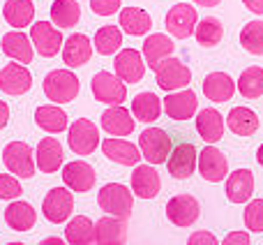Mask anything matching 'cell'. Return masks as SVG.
I'll return each instance as SVG.
<instances>
[{
    "instance_id": "obj_1",
    "label": "cell",
    "mask_w": 263,
    "mask_h": 245,
    "mask_svg": "<svg viewBox=\"0 0 263 245\" xmlns=\"http://www.w3.org/2000/svg\"><path fill=\"white\" fill-rule=\"evenodd\" d=\"M44 95L55 104L74 102L79 95V79L69 69H51L44 77Z\"/></svg>"
},
{
    "instance_id": "obj_2",
    "label": "cell",
    "mask_w": 263,
    "mask_h": 245,
    "mask_svg": "<svg viewBox=\"0 0 263 245\" xmlns=\"http://www.w3.org/2000/svg\"><path fill=\"white\" fill-rule=\"evenodd\" d=\"M97 204L104 213L127 220L132 215V208H134V192L120 183H106L97 195Z\"/></svg>"
},
{
    "instance_id": "obj_3",
    "label": "cell",
    "mask_w": 263,
    "mask_h": 245,
    "mask_svg": "<svg viewBox=\"0 0 263 245\" xmlns=\"http://www.w3.org/2000/svg\"><path fill=\"white\" fill-rule=\"evenodd\" d=\"M155 72V81L162 91L173 93V91H182V88L190 86L192 81V69L187 67L185 63H180L178 58H164L162 63H157V67L153 69Z\"/></svg>"
},
{
    "instance_id": "obj_4",
    "label": "cell",
    "mask_w": 263,
    "mask_h": 245,
    "mask_svg": "<svg viewBox=\"0 0 263 245\" xmlns=\"http://www.w3.org/2000/svg\"><path fill=\"white\" fill-rule=\"evenodd\" d=\"M139 150L148 164H162L171 155V136L162 127H148L139 136Z\"/></svg>"
},
{
    "instance_id": "obj_5",
    "label": "cell",
    "mask_w": 263,
    "mask_h": 245,
    "mask_svg": "<svg viewBox=\"0 0 263 245\" xmlns=\"http://www.w3.org/2000/svg\"><path fill=\"white\" fill-rule=\"evenodd\" d=\"M92 95L97 102L109 107H118L127 100V86L123 79H118L111 72H97L92 77Z\"/></svg>"
},
{
    "instance_id": "obj_6",
    "label": "cell",
    "mask_w": 263,
    "mask_h": 245,
    "mask_svg": "<svg viewBox=\"0 0 263 245\" xmlns=\"http://www.w3.org/2000/svg\"><path fill=\"white\" fill-rule=\"evenodd\" d=\"M3 162L9 169V173H16L18 178H32L35 176V153L30 146L23 141H12L3 150Z\"/></svg>"
},
{
    "instance_id": "obj_7",
    "label": "cell",
    "mask_w": 263,
    "mask_h": 245,
    "mask_svg": "<svg viewBox=\"0 0 263 245\" xmlns=\"http://www.w3.org/2000/svg\"><path fill=\"white\" fill-rule=\"evenodd\" d=\"M67 144L77 155H90L100 146V130H97V125L92 120L79 118L77 122L69 125Z\"/></svg>"
},
{
    "instance_id": "obj_8",
    "label": "cell",
    "mask_w": 263,
    "mask_h": 245,
    "mask_svg": "<svg viewBox=\"0 0 263 245\" xmlns=\"http://www.w3.org/2000/svg\"><path fill=\"white\" fill-rule=\"evenodd\" d=\"M30 42L40 56L53 58L63 49V32L49 21H37L30 23Z\"/></svg>"
},
{
    "instance_id": "obj_9",
    "label": "cell",
    "mask_w": 263,
    "mask_h": 245,
    "mask_svg": "<svg viewBox=\"0 0 263 245\" xmlns=\"http://www.w3.org/2000/svg\"><path fill=\"white\" fill-rule=\"evenodd\" d=\"M201 215V204L192 195H176L166 204V218L176 227H192Z\"/></svg>"
},
{
    "instance_id": "obj_10",
    "label": "cell",
    "mask_w": 263,
    "mask_h": 245,
    "mask_svg": "<svg viewBox=\"0 0 263 245\" xmlns=\"http://www.w3.org/2000/svg\"><path fill=\"white\" fill-rule=\"evenodd\" d=\"M42 211H44V218L49 222L63 224L65 220H69L74 211V195L67 187H53L42 201Z\"/></svg>"
},
{
    "instance_id": "obj_11",
    "label": "cell",
    "mask_w": 263,
    "mask_h": 245,
    "mask_svg": "<svg viewBox=\"0 0 263 245\" xmlns=\"http://www.w3.org/2000/svg\"><path fill=\"white\" fill-rule=\"evenodd\" d=\"M199 23V14H196V7L187 3H178L173 5L166 12V30L171 32L178 40H185V37L194 35V28Z\"/></svg>"
},
{
    "instance_id": "obj_12",
    "label": "cell",
    "mask_w": 263,
    "mask_h": 245,
    "mask_svg": "<svg viewBox=\"0 0 263 245\" xmlns=\"http://www.w3.org/2000/svg\"><path fill=\"white\" fill-rule=\"evenodd\" d=\"M116 77L123 79L125 83H139L145 74V58L136 49H123L114 58Z\"/></svg>"
},
{
    "instance_id": "obj_13",
    "label": "cell",
    "mask_w": 263,
    "mask_h": 245,
    "mask_svg": "<svg viewBox=\"0 0 263 245\" xmlns=\"http://www.w3.org/2000/svg\"><path fill=\"white\" fill-rule=\"evenodd\" d=\"M32 86V74L28 72L26 65L21 63H7L0 69V91L5 95H23Z\"/></svg>"
},
{
    "instance_id": "obj_14",
    "label": "cell",
    "mask_w": 263,
    "mask_h": 245,
    "mask_svg": "<svg viewBox=\"0 0 263 245\" xmlns=\"http://www.w3.org/2000/svg\"><path fill=\"white\" fill-rule=\"evenodd\" d=\"M196 162H199V155H196V148L192 144H178L176 148L171 150L166 160V167H168V173L178 181H185L194 173L196 169Z\"/></svg>"
},
{
    "instance_id": "obj_15",
    "label": "cell",
    "mask_w": 263,
    "mask_h": 245,
    "mask_svg": "<svg viewBox=\"0 0 263 245\" xmlns=\"http://www.w3.org/2000/svg\"><path fill=\"white\" fill-rule=\"evenodd\" d=\"M196 107H199V100H196V93L194 91H173L164 97V111L171 120H187L196 114Z\"/></svg>"
},
{
    "instance_id": "obj_16",
    "label": "cell",
    "mask_w": 263,
    "mask_h": 245,
    "mask_svg": "<svg viewBox=\"0 0 263 245\" xmlns=\"http://www.w3.org/2000/svg\"><path fill=\"white\" fill-rule=\"evenodd\" d=\"M199 173L208 183H219L227 178L229 173V162L227 155L219 153L215 146H205L199 153Z\"/></svg>"
},
{
    "instance_id": "obj_17",
    "label": "cell",
    "mask_w": 263,
    "mask_h": 245,
    "mask_svg": "<svg viewBox=\"0 0 263 245\" xmlns=\"http://www.w3.org/2000/svg\"><path fill=\"white\" fill-rule=\"evenodd\" d=\"M95 169L83 160H74L63 167V183L72 192H88L95 185Z\"/></svg>"
},
{
    "instance_id": "obj_18",
    "label": "cell",
    "mask_w": 263,
    "mask_h": 245,
    "mask_svg": "<svg viewBox=\"0 0 263 245\" xmlns=\"http://www.w3.org/2000/svg\"><path fill=\"white\" fill-rule=\"evenodd\" d=\"M159 190H162V181L153 164H136V169L132 171V192L141 199H155Z\"/></svg>"
},
{
    "instance_id": "obj_19",
    "label": "cell",
    "mask_w": 263,
    "mask_h": 245,
    "mask_svg": "<svg viewBox=\"0 0 263 245\" xmlns=\"http://www.w3.org/2000/svg\"><path fill=\"white\" fill-rule=\"evenodd\" d=\"M92 58V42L83 32H74L63 42V63L67 67H81Z\"/></svg>"
},
{
    "instance_id": "obj_20",
    "label": "cell",
    "mask_w": 263,
    "mask_h": 245,
    "mask_svg": "<svg viewBox=\"0 0 263 245\" xmlns=\"http://www.w3.org/2000/svg\"><path fill=\"white\" fill-rule=\"evenodd\" d=\"M254 195V173L250 169H236L227 176V199L231 204H247Z\"/></svg>"
},
{
    "instance_id": "obj_21",
    "label": "cell",
    "mask_w": 263,
    "mask_h": 245,
    "mask_svg": "<svg viewBox=\"0 0 263 245\" xmlns=\"http://www.w3.org/2000/svg\"><path fill=\"white\" fill-rule=\"evenodd\" d=\"M102 150H104V155L111 160V162L123 164V167H136V164H139V160L143 157V155H141V150L136 148L132 141L118 139V136L102 141Z\"/></svg>"
},
{
    "instance_id": "obj_22",
    "label": "cell",
    "mask_w": 263,
    "mask_h": 245,
    "mask_svg": "<svg viewBox=\"0 0 263 245\" xmlns=\"http://www.w3.org/2000/svg\"><path fill=\"white\" fill-rule=\"evenodd\" d=\"M35 164L44 173H55L58 171V169L63 167V146H60V141L53 139V136H44V139L37 144Z\"/></svg>"
},
{
    "instance_id": "obj_23",
    "label": "cell",
    "mask_w": 263,
    "mask_h": 245,
    "mask_svg": "<svg viewBox=\"0 0 263 245\" xmlns=\"http://www.w3.org/2000/svg\"><path fill=\"white\" fill-rule=\"evenodd\" d=\"M127 241V224L123 218H102L95 224V243L97 245H125Z\"/></svg>"
},
{
    "instance_id": "obj_24",
    "label": "cell",
    "mask_w": 263,
    "mask_h": 245,
    "mask_svg": "<svg viewBox=\"0 0 263 245\" xmlns=\"http://www.w3.org/2000/svg\"><path fill=\"white\" fill-rule=\"evenodd\" d=\"M196 132L205 144H217L224 136V116L213 107H205L196 116Z\"/></svg>"
},
{
    "instance_id": "obj_25",
    "label": "cell",
    "mask_w": 263,
    "mask_h": 245,
    "mask_svg": "<svg viewBox=\"0 0 263 245\" xmlns=\"http://www.w3.org/2000/svg\"><path fill=\"white\" fill-rule=\"evenodd\" d=\"M236 93V81L227 72H210L203 81V95L215 104L229 102Z\"/></svg>"
},
{
    "instance_id": "obj_26",
    "label": "cell",
    "mask_w": 263,
    "mask_h": 245,
    "mask_svg": "<svg viewBox=\"0 0 263 245\" xmlns=\"http://www.w3.org/2000/svg\"><path fill=\"white\" fill-rule=\"evenodd\" d=\"M102 130L109 132L111 136H127L134 132V118L123 104L109 107L102 114Z\"/></svg>"
},
{
    "instance_id": "obj_27",
    "label": "cell",
    "mask_w": 263,
    "mask_h": 245,
    "mask_svg": "<svg viewBox=\"0 0 263 245\" xmlns=\"http://www.w3.org/2000/svg\"><path fill=\"white\" fill-rule=\"evenodd\" d=\"M0 46H3L5 54H7L9 58H14L16 63H21V65L32 63V56H35L32 42H30V37H26L21 30L7 32V35L0 40Z\"/></svg>"
},
{
    "instance_id": "obj_28",
    "label": "cell",
    "mask_w": 263,
    "mask_h": 245,
    "mask_svg": "<svg viewBox=\"0 0 263 245\" xmlns=\"http://www.w3.org/2000/svg\"><path fill=\"white\" fill-rule=\"evenodd\" d=\"M153 28V19L145 9L141 7H125L120 9V30L127 32L132 37H139V35H145L150 32Z\"/></svg>"
},
{
    "instance_id": "obj_29",
    "label": "cell",
    "mask_w": 263,
    "mask_h": 245,
    "mask_svg": "<svg viewBox=\"0 0 263 245\" xmlns=\"http://www.w3.org/2000/svg\"><path fill=\"white\" fill-rule=\"evenodd\" d=\"M5 222L7 227H12L14 232H28V229L35 227L37 222V211L32 208L26 201H14L7 206L5 211Z\"/></svg>"
},
{
    "instance_id": "obj_30",
    "label": "cell",
    "mask_w": 263,
    "mask_h": 245,
    "mask_svg": "<svg viewBox=\"0 0 263 245\" xmlns=\"http://www.w3.org/2000/svg\"><path fill=\"white\" fill-rule=\"evenodd\" d=\"M227 125L233 134L238 136H252L259 130V116L250 107H233L227 116Z\"/></svg>"
},
{
    "instance_id": "obj_31",
    "label": "cell",
    "mask_w": 263,
    "mask_h": 245,
    "mask_svg": "<svg viewBox=\"0 0 263 245\" xmlns=\"http://www.w3.org/2000/svg\"><path fill=\"white\" fill-rule=\"evenodd\" d=\"M3 16L12 28L21 30V28L30 26L35 19V5L32 0H7L3 7Z\"/></svg>"
},
{
    "instance_id": "obj_32",
    "label": "cell",
    "mask_w": 263,
    "mask_h": 245,
    "mask_svg": "<svg viewBox=\"0 0 263 245\" xmlns=\"http://www.w3.org/2000/svg\"><path fill=\"white\" fill-rule=\"evenodd\" d=\"M162 114V100L155 93H139L132 100V116L139 122H155Z\"/></svg>"
},
{
    "instance_id": "obj_33",
    "label": "cell",
    "mask_w": 263,
    "mask_h": 245,
    "mask_svg": "<svg viewBox=\"0 0 263 245\" xmlns=\"http://www.w3.org/2000/svg\"><path fill=\"white\" fill-rule=\"evenodd\" d=\"M173 54V42L171 37L162 35V32H155V35H148L143 42V58L150 67H157V63H162L164 58Z\"/></svg>"
},
{
    "instance_id": "obj_34",
    "label": "cell",
    "mask_w": 263,
    "mask_h": 245,
    "mask_svg": "<svg viewBox=\"0 0 263 245\" xmlns=\"http://www.w3.org/2000/svg\"><path fill=\"white\" fill-rule=\"evenodd\" d=\"M35 122L37 127H42L44 132H51V134H58V132L67 130V114H65L60 107L55 104H46V107H37L35 111Z\"/></svg>"
},
{
    "instance_id": "obj_35",
    "label": "cell",
    "mask_w": 263,
    "mask_h": 245,
    "mask_svg": "<svg viewBox=\"0 0 263 245\" xmlns=\"http://www.w3.org/2000/svg\"><path fill=\"white\" fill-rule=\"evenodd\" d=\"M65 241L69 245H90L95 243V222L86 215H77L69 220L65 229Z\"/></svg>"
},
{
    "instance_id": "obj_36",
    "label": "cell",
    "mask_w": 263,
    "mask_h": 245,
    "mask_svg": "<svg viewBox=\"0 0 263 245\" xmlns=\"http://www.w3.org/2000/svg\"><path fill=\"white\" fill-rule=\"evenodd\" d=\"M81 19V7L77 0H53L51 5V21L58 28H74Z\"/></svg>"
},
{
    "instance_id": "obj_37",
    "label": "cell",
    "mask_w": 263,
    "mask_h": 245,
    "mask_svg": "<svg viewBox=\"0 0 263 245\" xmlns=\"http://www.w3.org/2000/svg\"><path fill=\"white\" fill-rule=\"evenodd\" d=\"M194 35H196V42H199L201 46L210 49V46H217L219 42H222V37H224V26H222V21H219V19L205 16V19H201V21L196 23Z\"/></svg>"
},
{
    "instance_id": "obj_38",
    "label": "cell",
    "mask_w": 263,
    "mask_h": 245,
    "mask_svg": "<svg viewBox=\"0 0 263 245\" xmlns=\"http://www.w3.org/2000/svg\"><path fill=\"white\" fill-rule=\"evenodd\" d=\"M95 44L97 54L102 56H111V54H118L120 46H123V30L118 26H102L100 30L95 32Z\"/></svg>"
},
{
    "instance_id": "obj_39",
    "label": "cell",
    "mask_w": 263,
    "mask_h": 245,
    "mask_svg": "<svg viewBox=\"0 0 263 245\" xmlns=\"http://www.w3.org/2000/svg\"><path fill=\"white\" fill-rule=\"evenodd\" d=\"M238 91L242 93V97L247 100H256L263 95V67L252 65V67L242 69L240 79H238Z\"/></svg>"
},
{
    "instance_id": "obj_40",
    "label": "cell",
    "mask_w": 263,
    "mask_h": 245,
    "mask_svg": "<svg viewBox=\"0 0 263 245\" xmlns=\"http://www.w3.org/2000/svg\"><path fill=\"white\" fill-rule=\"evenodd\" d=\"M240 44L254 56H263V21H250L240 30Z\"/></svg>"
},
{
    "instance_id": "obj_41",
    "label": "cell",
    "mask_w": 263,
    "mask_h": 245,
    "mask_svg": "<svg viewBox=\"0 0 263 245\" xmlns=\"http://www.w3.org/2000/svg\"><path fill=\"white\" fill-rule=\"evenodd\" d=\"M242 220H245V227L250 229L252 234H261L263 232V199L247 201Z\"/></svg>"
},
{
    "instance_id": "obj_42",
    "label": "cell",
    "mask_w": 263,
    "mask_h": 245,
    "mask_svg": "<svg viewBox=\"0 0 263 245\" xmlns=\"http://www.w3.org/2000/svg\"><path fill=\"white\" fill-rule=\"evenodd\" d=\"M21 183L14 176H7V173H0V199H18L21 197Z\"/></svg>"
},
{
    "instance_id": "obj_43",
    "label": "cell",
    "mask_w": 263,
    "mask_h": 245,
    "mask_svg": "<svg viewBox=\"0 0 263 245\" xmlns=\"http://www.w3.org/2000/svg\"><path fill=\"white\" fill-rule=\"evenodd\" d=\"M90 9L97 16H114L120 9V0H90Z\"/></svg>"
},
{
    "instance_id": "obj_44",
    "label": "cell",
    "mask_w": 263,
    "mask_h": 245,
    "mask_svg": "<svg viewBox=\"0 0 263 245\" xmlns=\"http://www.w3.org/2000/svg\"><path fill=\"white\" fill-rule=\"evenodd\" d=\"M187 245H219V243L210 232H194L187 238Z\"/></svg>"
},
{
    "instance_id": "obj_45",
    "label": "cell",
    "mask_w": 263,
    "mask_h": 245,
    "mask_svg": "<svg viewBox=\"0 0 263 245\" xmlns=\"http://www.w3.org/2000/svg\"><path fill=\"white\" fill-rule=\"evenodd\" d=\"M219 245H250V234L247 232H229Z\"/></svg>"
},
{
    "instance_id": "obj_46",
    "label": "cell",
    "mask_w": 263,
    "mask_h": 245,
    "mask_svg": "<svg viewBox=\"0 0 263 245\" xmlns=\"http://www.w3.org/2000/svg\"><path fill=\"white\" fill-rule=\"evenodd\" d=\"M242 5H245L250 12L259 14V16H263V0H242Z\"/></svg>"
},
{
    "instance_id": "obj_47",
    "label": "cell",
    "mask_w": 263,
    "mask_h": 245,
    "mask_svg": "<svg viewBox=\"0 0 263 245\" xmlns=\"http://www.w3.org/2000/svg\"><path fill=\"white\" fill-rule=\"evenodd\" d=\"M7 120H9V107H7V102L0 100V130L7 125Z\"/></svg>"
},
{
    "instance_id": "obj_48",
    "label": "cell",
    "mask_w": 263,
    "mask_h": 245,
    "mask_svg": "<svg viewBox=\"0 0 263 245\" xmlns=\"http://www.w3.org/2000/svg\"><path fill=\"white\" fill-rule=\"evenodd\" d=\"M40 245H67L63 241V238H58V236H51V238H44Z\"/></svg>"
},
{
    "instance_id": "obj_49",
    "label": "cell",
    "mask_w": 263,
    "mask_h": 245,
    "mask_svg": "<svg viewBox=\"0 0 263 245\" xmlns=\"http://www.w3.org/2000/svg\"><path fill=\"white\" fill-rule=\"evenodd\" d=\"M199 7H215V5H219V0H194Z\"/></svg>"
},
{
    "instance_id": "obj_50",
    "label": "cell",
    "mask_w": 263,
    "mask_h": 245,
    "mask_svg": "<svg viewBox=\"0 0 263 245\" xmlns=\"http://www.w3.org/2000/svg\"><path fill=\"white\" fill-rule=\"evenodd\" d=\"M256 162H259L261 167H263V144L259 146V150H256Z\"/></svg>"
},
{
    "instance_id": "obj_51",
    "label": "cell",
    "mask_w": 263,
    "mask_h": 245,
    "mask_svg": "<svg viewBox=\"0 0 263 245\" xmlns=\"http://www.w3.org/2000/svg\"><path fill=\"white\" fill-rule=\"evenodd\" d=\"M7 245H23V243H7Z\"/></svg>"
},
{
    "instance_id": "obj_52",
    "label": "cell",
    "mask_w": 263,
    "mask_h": 245,
    "mask_svg": "<svg viewBox=\"0 0 263 245\" xmlns=\"http://www.w3.org/2000/svg\"><path fill=\"white\" fill-rule=\"evenodd\" d=\"M0 69H3V67H0Z\"/></svg>"
}]
</instances>
